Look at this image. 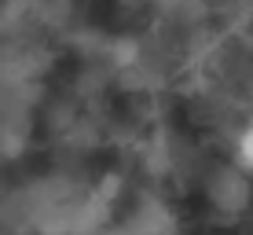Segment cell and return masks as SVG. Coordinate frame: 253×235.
Listing matches in <instances>:
<instances>
[{
  "label": "cell",
  "mask_w": 253,
  "mask_h": 235,
  "mask_svg": "<svg viewBox=\"0 0 253 235\" xmlns=\"http://www.w3.org/2000/svg\"><path fill=\"white\" fill-rule=\"evenodd\" d=\"M235 165L253 177V121L235 136Z\"/></svg>",
  "instance_id": "2"
},
{
  "label": "cell",
  "mask_w": 253,
  "mask_h": 235,
  "mask_svg": "<svg viewBox=\"0 0 253 235\" xmlns=\"http://www.w3.org/2000/svg\"><path fill=\"white\" fill-rule=\"evenodd\" d=\"M209 198H213V206L224 210V213L246 210V202H250V173H242L239 165L216 173L213 184H209Z\"/></svg>",
  "instance_id": "1"
}]
</instances>
